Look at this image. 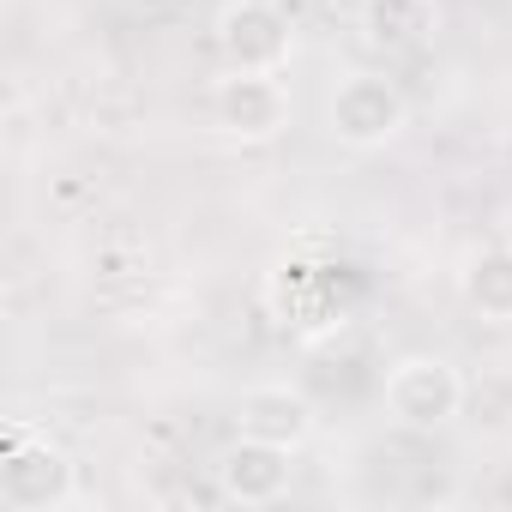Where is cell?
Returning a JSON list of instances; mask_svg holds the SVG:
<instances>
[{"label": "cell", "mask_w": 512, "mask_h": 512, "mask_svg": "<svg viewBox=\"0 0 512 512\" xmlns=\"http://www.w3.org/2000/svg\"><path fill=\"white\" fill-rule=\"evenodd\" d=\"M458 296L482 320H500V326L512 320V247L506 241H488L470 253L464 272H458Z\"/></svg>", "instance_id": "ba28073f"}, {"label": "cell", "mask_w": 512, "mask_h": 512, "mask_svg": "<svg viewBox=\"0 0 512 512\" xmlns=\"http://www.w3.org/2000/svg\"><path fill=\"white\" fill-rule=\"evenodd\" d=\"M380 404L398 428H416V434H434L446 428L458 410H464V374L434 356V350H416V356H398L380 380Z\"/></svg>", "instance_id": "7a4b0ae2"}, {"label": "cell", "mask_w": 512, "mask_h": 512, "mask_svg": "<svg viewBox=\"0 0 512 512\" xmlns=\"http://www.w3.org/2000/svg\"><path fill=\"white\" fill-rule=\"evenodd\" d=\"M290 458H296L290 446H272V440L241 434L235 446L217 452V494L235 500V506H272L296 482V464Z\"/></svg>", "instance_id": "8992f818"}, {"label": "cell", "mask_w": 512, "mask_h": 512, "mask_svg": "<svg viewBox=\"0 0 512 512\" xmlns=\"http://www.w3.org/2000/svg\"><path fill=\"white\" fill-rule=\"evenodd\" d=\"M235 428L253 434V440H272V446L302 452L314 440V404H308V392H296L284 380H266V386H247L235 398Z\"/></svg>", "instance_id": "52a82bcc"}, {"label": "cell", "mask_w": 512, "mask_h": 512, "mask_svg": "<svg viewBox=\"0 0 512 512\" xmlns=\"http://www.w3.org/2000/svg\"><path fill=\"white\" fill-rule=\"evenodd\" d=\"M211 121L241 145H272L290 127V91L278 73H223L211 85Z\"/></svg>", "instance_id": "5b68a950"}, {"label": "cell", "mask_w": 512, "mask_h": 512, "mask_svg": "<svg viewBox=\"0 0 512 512\" xmlns=\"http://www.w3.org/2000/svg\"><path fill=\"white\" fill-rule=\"evenodd\" d=\"M79 500V464L31 428H7L0 452V506L7 512H67Z\"/></svg>", "instance_id": "6da1fadb"}, {"label": "cell", "mask_w": 512, "mask_h": 512, "mask_svg": "<svg viewBox=\"0 0 512 512\" xmlns=\"http://www.w3.org/2000/svg\"><path fill=\"white\" fill-rule=\"evenodd\" d=\"M440 25V7L434 0H362V31L374 49L386 55H404V49H422Z\"/></svg>", "instance_id": "9c48e42d"}, {"label": "cell", "mask_w": 512, "mask_h": 512, "mask_svg": "<svg viewBox=\"0 0 512 512\" xmlns=\"http://www.w3.org/2000/svg\"><path fill=\"white\" fill-rule=\"evenodd\" d=\"M211 37L223 73H284L296 55V31L278 0H223Z\"/></svg>", "instance_id": "3957f363"}, {"label": "cell", "mask_w": 512, "mask_h": 512, "mask_svg": "<svg viewBox=\"0 0 512 512\" xmlns=\"http://www.w3.org/2000/svg\"><path fill=\"white\" fill-rule=\"evenodd\" d=\"M326 127L350 151H380L410 127V97L386 73H350L326 103Z\"/></svg>", "instance_id": "277c9868"}]
</instances>
